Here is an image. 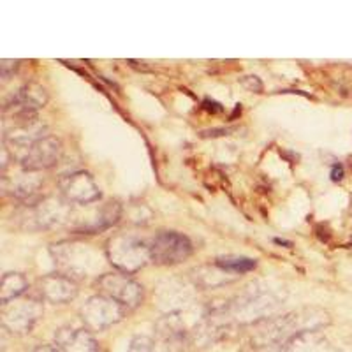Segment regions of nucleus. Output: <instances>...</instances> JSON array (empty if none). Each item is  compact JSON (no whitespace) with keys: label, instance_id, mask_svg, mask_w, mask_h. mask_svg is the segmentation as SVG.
I'll use <instances>...</instances> for the list:
<instances>
[{"label":"nucleus","instance_id":"nucleus-1","mask_svg":"<svg viewBox=\"0 0 352 352\" xmlns=\"http://www.w3.org/2000/svg\"><path fill=\"white\" fill-rule=\"evenodd\" d=\"M329 324V316L324 310L317 308H305L296 312L273 316L254 324L250 344L254 349L276 347L284 344L291 336L301 331H320Z\"/></svg>","mask_w":352,"mask_h":352},{"label":"nucleus","instance_id":"nucleus-2","mask_svg":"<svg viewBox=\"0 0 352 352\" xmlns=\"http://www.w3.org/2000/svg\"><path fill=\"white\" fill-rule=\"evenodd\" d=\"M284 298L266 285H248L240 296L226 303V316L231 322L238 324H257L261 320L270 319L282 307Z\"/></svg>","mask_w":352,"mask_h":352},{"label":"nucleus","instance_id":"nucleus-3","mask_svg":"<svg viewBox=\"0 0 352 352\" xmlns=\"http://www.w3.org/2000/svg\"><path fill=\"white\" fill-rule=\"evenodd\" d=\"M52 256L58 273L72 280H85L92 276H100L102 272V254L92 245L81 241H60L52 247Z\"/></svg>","mask_w":352,"mask_h":352},{"label":"nucleus","instance_id":"nucleus-4","mask_svg":"<svg viewBox=\"0 0 352 352\" xmlns=\"http://www.w3.org/2000/svg\"><path fill=\"white\" fill-rule=\"evenodd\" d=\"M106 259L113 268L125 275L143 270L152 261L150 256V243L132 234H115L106 243Z\"/></svg>","mask_w":352,"mask_h":352},{"label":"nucleus","instance_id":"nucleus-5","mask_svg":"<svg viewBox=\"0 0 352 352\" xmlns=\"http://www.w3.org/2000/svg\"><path fill=\"white\" fill-rule=\"evenodd\" d=\"M97 287H99L100 294L120 303L125 310H134L144 300L143 285L134 280L131 275H125L122 272L102 273L97 278Z\"/></svg>","mask_w":352,"mask_h":352},{"label":"nucleus","instance_id":"nucleus-6","mask_svg":"<svg viewBox=\"0 0 352 352\" xmlns=\"http://www.w3.org/2000/svg\"><path fill=\"white\" fill-rule=\"evenodd\" d=\"M71 203L60 197H44L36 204H28L21 213L23 228L53 229L67 222L71 217Z\"/></svg>","mask_w":352,"mask_h":352},{"label":"nucleus","instance_id":"nucleus-7","mask_svg":"<svg viewBox=\"0 0 352 352\" xmlns=\"http://www.w3.org/2000/svg\"><path fill=\"white\" fill-rule=\"evenodd\" d=\"M125 312L127 310L109 296L96 294L88 298L80 308V317L88 331H104L109 326L120 322L125 317Z\"/></svg>","mask_w":352,"mask_h":352},{"label":"nucleus","instance_id":"nucleus-8","mask_svg":"<svg viewBox=\"0 0 352 352\" xmlns=\"http://www.w3.org/2000/svg\"><path fill=\"white\" fill-rule=\"evenodd\" d=\"M44 314L43 303L37 300H14L2 305V326L14 335H27L36 328Z\"/></svg>","mask_w":352,"mask_h":352},{"label":"nucleus","instance_id":"nucleus-9","mask_svg":"<svg viewBox=\"0 0 352 352\" xmlns=\"http://www.w3.org/2000/svg\"><path fill=\"white\" fill-rule=\"evenodd\" d=\"M192 254V243L185 234L176 231H162L150 241L152 263L159 266H173L188 259Z\"/></svg>","mask_w":352,"mask_h":352},{"label":"nucleus","instance_id":"nucleus-10","mask_svg":"<svg viewBox=\"0 0 352 352\" xmlns=\"http://www.w3.org/2000/svg\"><path fill=\"white\" fill-rule=\"evenodd\" d=\"M62 155V143L53 136H44L32 143L23 152L18 153L16 157H12V160H16L21 169L25 171L39 173L44 169H50L58 162Z\"/></svg>","mask_w":352,"mask_h":352},{"label":"nucleus","instance_id":"nucleus-11","mask_svg":"<svg viewBox=\"0 0 352 352\" xmlns=\"http://www.w3.org/2000/svg\"><path fill=\"white\" fill-rule=\"evenodd\" d=\"M58 187L67 203L92 204L100 199L99 187L87 171H74L62 176Z\"/></svg>","mask_w":352,"mask_h":352},{"label":"nucleus","instance_id":"nucleus-12","mask_svg":"<svg viewBox=\"0 0 352 352\" xmlns=\"http://www.w3.org/2000/svg\"><path fill=\"white\" fill-rule=\"evenodd\" d=\"M39 292L44 301L53 305H64L78 296V284L62 273H52L39 280Z\"/></svg>","mask_w":352,"mask_h":352},{"label":"nucleus","instance_id":"nucleus-13","mask_svg":"<svg viewBox=\"0 0 352 352\" xmlns=\"http://www.w3.org/2000/svg\"><path fill=\"white\" fill-rule=\"evenodd\" d=\"M53 349L56 352H100L92 333L85 328H60L53 336Z\"/></svg>","mask_w":352,"mask_h":352},{"label":"nucleus","instance_id":"nucleus-14","mask_svg":"<svg viewBox=\"0 0 352 352\" xmlns=\"http://www.w3.org/2000/svg\"><path fill=\"white\" fill-rule=\"evenodd\" d=\"M157 336L160 338L162 345H164L168 351L171 352H180L184 349L185 344V331L184 319H182V314L178 310H171L169 314H166L164 317H160L157 320Z\"/></svg>","mask_w":352,"mask_h":352},{"label":"nucleus","instance_id":"nucleus-15","mask_svg":"<svg viewBox=\"0 0 352 352\" xmlns=\"http://www.w3.org/2000/svg\"><path fill=\"white\" fill-rule=\"evenodd\" d=\"M238 276L240 275L226 272V270H222L217 264H203V266H197V268L190 272V280L194 282L196 287L201 289L224 287V285L236 282Z\"/></svg>","mask_w":352,"mask_h":352},{"label":"nucleus","instance_id":"nucleus-16","mask_svg":"<svg viewBox=\"0 0 352 352\" xmlns=\"http://www.w3.org/2000/svg\"><path fill=\"white\" fill-rule=\"evenodd\" d=\"M2 180H4L6 190H9L12 197L20 201H27L36 196L37 190L43 185V178L37 173L25 171V169H21V173H18L12 180H9V178H2Z\"/></svg>","mask_w":352,"mask_h":352},{"label":"nucleus","instance_id":"nucleus-17","mask_svg":"<svg viewBox=\"0 0 352 352\" xmlns=\"http://www.w3.org/2000/svg\"><path fill=\"white\" fill-rule=\"evenodd\" d=\"M48 102V92L43 85L30 81L25 83L23 87L18 88V92L11 97V102L6 106H23L28 109H41Z\"/></svg>","mask_w":352,"mask_h":352},{"label":"nucleus","instance_id":"nucleus-18","mask_svg":"<svg viewBox=\"0 0 352 352\" xmlns=\"http://www.w3.org/2000/svg\"><path fill=\"white\" fill-rule=\"evenodd\" d=\"M322 342L319 331H301L291 336L284 344L273 347V352H314Z\"/></svg>","mask_w":352,"mask_h":352},{"label":"nucleus","instance_id":"nucleus-19","mask_svg":"<svg viewBox=\"0 0 352 352\" xmlns=\"http://www.w3.org/2000/svg\"><path fill=\"white\" fill-rule=\"evenodd\" d=\"M28 289V280L21 273H6L0 280V303L8 305L18 300Z\"/></svg>","mask_w":352,"mask_h":352},{"label":"nucleus","instance_id":"nucleus-20","mask_svg":"<svg viewBox=\"0 0 352 352\" xmlns=\"http://www.w3.org/2000/svg\"><path fill=\"white\" fill-rule=\"evenodd\" d=\"M217 266L234 275H243V273L254 272L257 266V261L252 257L245 256H220L215 259Z\"/></svg>","mask_w":352,"mask_h":352},{"label":"nucleus","instance_id":"nucleus-21","mask_svg":"<svg viewBox=\"0 0 352 352\" xmlns=\"http://www.w3.org/2000/svg\"><path fill=\"white\" fill-rule=\"evenodd\" d=\"M155 349V344L150 336L138 335L131 340V345H129V352H153Z\"/></svg>","mask_w":352,"mask_h":352},{"label":"nucleus","instance_id":"nucleus-22","mask_svg":"<svg viewBox=\"0 0 352 352\" xmlns=\"http://www.w3.org/2000/svg\"><path fill=\"white\" fill-rule=\"evenodd\" d=\"M241 87L245 88V90H248V92H254V94H261L263 92V81H261V78L254 76V74H248V76H243L240 80Z\"/></svg>","mask_w":352,"mask_h":352},{"label":"nucleus","instance_id":"nucleus-23","mask_svg":"<svg viewBox=\"0 0 352 352\" xmlns=\"http://www.w3.org/2000/svg\"><path fill=\"white\" fill-rule=\"evenodd\" d=\"M18 65H20V60H2L0 62V76L2 80H9V78L16 72Z\"/></svg>","mask_w":352,"mask_h":352},{"label":"nucleus","instance_id":"nucleus-24","mask_svg":"<svg viewBox=\"0 0 352 352\" xmlns=\"http://www.w3.org/2000/svg\"><path fill=\"white\" fill-rule=\"evenodd\" d=\"M234 129H210V131H203L199 134L201 138H219V136H228L229 132H232Z\"/></svg>","mask_w":352,"mask_h":352},{"label":"nucleus","instance_id":"nucleus-25","mask_svg":"<svg viewBox=\"0 0 352 352\" xmlns=\"http://www.w3.org/2000/svg\"><path fill=\"white\" fill-rule=\"evenodd\" d=\"M329 175H331V180L333 182H342V180H344V175H345L344 166H342V164H333L331 173H329Z\"/></svg>","mask_w":352,"mask_h":352},{"label":"nucleus","instance_id":"nucleus-26","mask_svg":"<svg viewBox=\"0 0 352 352\" xmlns=\"http://www.w3.org/2000/svg\"><path fill=\"white\" fill-rule=\"evenodd\" d=\"M203 109H206V111H210V113H222V111H224V108H222L219 102H215V100H210V99L203 100Z\"/></svg>","mask_w":352,"mask_h":352},{"label":"nucleus","instance_id":"nucleus-27","mask_svg":"<svg viewBox=\"0 0 352 352\" xmlns=\"http://www.w3.org/2000/svg\"><path fill=\"white\" fill-rule=\"evenodd\" d=\"M34 352H56V351L53 349V345H39Z\"/></svg>","mask_w":352,"mask_h":352},{"label":"nucleus","instance_id":"nucleus-28","mask_svg":"<svg viewBox=\"0 0 352 352\" xmlns=\"http://www.w3.org/2000/svg\"><path fill=\"white\" fill-rule=\"evenodd\" d=\"M275 243H278V245H285V247H292L291 241H287V240H280V238H275Z\"/></svg>","mask_w":352,"mask_h":352}]
</instances>
